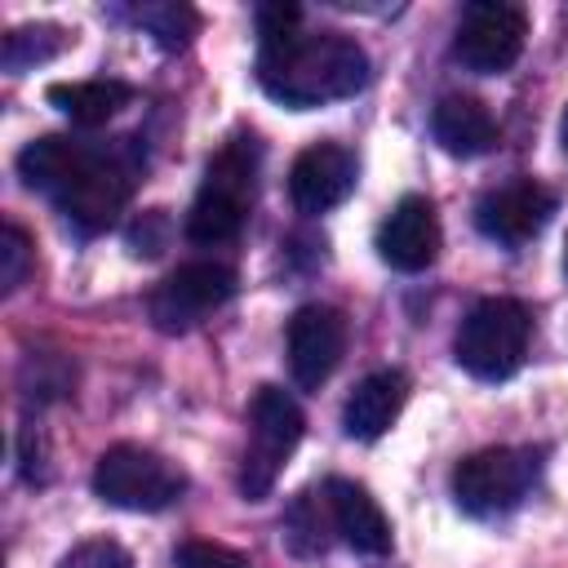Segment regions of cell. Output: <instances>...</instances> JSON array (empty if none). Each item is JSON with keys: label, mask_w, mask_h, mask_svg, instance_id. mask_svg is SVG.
<instances>
[{"label": "cell", "mask_w": 568, "mask_h": 568, "mask_svg": "<svg viewBox=\"0 0 568 568\" xmlns=\"http://www.w3.org/2000/svg\"><path fill=\"white\" fill-rule=\"evenodd\" d=\"M537 470H541L537 448H510V444L479 448L457 462L453 501L475 519H497L528 497V488L537 484Z\"/></svg>", "instance_id": "cell-6"}, {"label": "cell", "mask_w": 568, "mask_h": 568, "mask_svg": "<svg viewBox=\"0 0 568 568\" xmlns=\"http://www.w3.org/2000/svg\"><path fill=\"white\" fill-rule=\"evenodd\" d=\"M173 568H253L240 550L222 546V541H186L173 559Z\"/></svg>", "instance_id": "cell-24"}, {"label": "cell", "mask_w": 568, "mask_h": 568, "mask_svg": "<svg viewBox=\"0 0 568 568\" xmlns=\"http://www.w3.org/2000/svg\"><path fill=\"white\" fill-rule=\"evenodd\" d=\"M359 164L342 142H311L288 169V195L302 213H328L355 191Z\"/></svg>", "instance_id": "cell-13"}, {"label": "cell", "mask_w": 568, "mask_h": 568, "mask_svg": "<svg viewBox=\"0 0 568 568\" xmlns=\"http://www.w3.org/2000/svg\"><path fill=\"white\" fill-rule=\"evenodd\" d=\"M324 501L333 515V532L359 550V555H386L390 550V519L382 515L377 497L355 479H328Z\"/></svg>", "instance_id": "cell-14"}, {"label": "cell", "mask_w": 568, "mask_h": 568, "mask_svg": "<svg viewBox=\"0 0 568 568\" xmlns=\"http://www.w3.org/2000/svg\"><path fill=\"white\" fill-rule=\"evenodd\" d=\"M528 36V13L501 0H475L462 9L453 31V58L475 75H501L519 62Z\"/></svg>", "instance_id": "cell-8"}, {"label": "cell", "mask_w": 568, "mask_h": 568, "mask_svg": "<svg viewBox=\"0 0 568 568\" xmlns=\"http://www.w3.org/2000/svg\"><path fill=\"white\" fill-rule=\"evenodd\" d=\"M133 22L164 49V53H178V49H186L191 44V36H195V27H200V18H195V9H186V4H173V0H151V4H138L133 9Z\"/></svg>", "instance_id": "cell-19"}, {"label": "cell", "mask_w": 568, "mask_h": 568, "mask_svg": "<svg viewBox=\"0 0 568 568\" xmlns=\"http://www.w3.org/2000/svg\"><path fill=\"white\" fill-rule=\"evenodd\" d=\"M58 568H133V555L111 537H89V541L71 546L58 559Z\"/></svg>", "instance_id": "cell-23"}, {"label": "cell", "mask_w": 568, "mask_h": 568, "mask_svg": "<svg viewBox=\"0 0 568 568\" xmlns=\"http://www.w3.org/2000/svg\"><path fill=\"white\" fill-rule=\"evenodd\" d=\"M44 98H49V106H58L71 124L93 129V124H106L120 106H129L133 89H129L124 80H71V84H49Z\"/></svg>", "instance_id": "cell-17"}, {"label": "cell", "mask_w": 568, "mask_h": 568, "mask_svg": "<svg viewBox=\"0 0 568 568\" xmlns=\"http://www.w3.org/2000/svg\"><path fill=\"white\" fill-rule=\"evenodd\" d=\"M169 240H173V217H169V209H146V213H138V217L129 222V231H124V244H129L133 257H160V253L169 248Z\"/></svg>", "instance_id": "cell-21"}, {"label": "cell", "mask_w": 568, "mask_h": 568, "mask_svg": "<svg viewBox=\"0 0 568 568\" xmlns=\"http://www.w3.org/2000/svg\"><path fill=\"white\" fill-rule=\"evenodd\" d=\"M430 133L448 155H462V160L497 146V120L470 93H444L430 111Z\"/></svg>", "instance_id": "cell-16"}, {"label": "cell", "mask_w": 568, "mask_h": 568, "mask_svg": "<svg viewBox=\"0 0 568 568\" xmlns=\"http://www.w3.org/2000/svg\"><path fill=\"white\" fill-rule=\"evenodd\" d=\"M257 36L262 40H271V36H288V31H297L302 27V9L297 4H288V0H271V4H257Z\"/></svg>", "instance_id": "cell-25"}, {"label": "cell", "mask_w": 568, "mask_h": 568, "mask_svg": "<svg viewBox=\"0 0 568 568\" xmlns=\"http://www.w3.org/2000/svg\"><path fill=\"white\" fill-rule=\"evenodd\" d=\"M346 355V315L337 306L311 302L288 320V373L302 390H320Z\"/></svg>", "instance_id": "cell-11"}, {"label": "cell", "mask_w": 568, "mask_h": 568, "mask_svg": "<svg viewBox=\"0 0 568 568\" xmlns=\"http://www.w3.org/2000/svg\"><path fill=\"white\" fill-rule=\"evenodd\" d=\"M67 31L62 27H53V22H27V27H13L9 36H4V44H0V62H4V71H31V67H40V62H49V58H58L62 49H67Z\"/></svg>", "instance_id": "cell-18"}, {"label": "cell", "mask_w": 568, "mask_h": 568, "mask_svg": "<svg viewBox=\"0 0 568 568\" xmlns=\"http://www.w3.org/2000/svg\"><path fill=\"white\" fill-rule=\"evenodd\" d=\"M257 169H262L257 138H231L209 160L195 204L186 213V235L195 244H226L240 235V226L253 209V195H257Z\"/></svg>", "instance_id": "cell-3"}, {"label": "cell", "mask_w": 568, "mask_h": 568, "mask_svg": "<svg viewBox=\"0 0 568 568\" xmlns=\"http://www.w3.org/2000/svg\"><path fill=\"white\" fill-rule=\"evenodd\" d=\"M18 178L49 195L53 209L84 235L106 231L120 209L129 204L138 178H142V155L133 138H67V133H44L18 151Z\"/></svg>", "instance_id": "cell-1"}, {"label": "cell", "mask_w": 568, "mask_h": 568, "mask_svg": "<svg viewBox=\"0 0 568 568\" xmlns=\"http://www.w3.org/2000/svg\"><path fill=\"white\" fill-rule=\"evenodd\" d=\"M231 297H235V271L231 266H222V262H186V266H178L173 275H164L151 288L146 311H151V324L160 333H186L204 315L226 306Z\"/></svg>", "instance_id": "cell-9"}, {"label": "cell", "mask_w": 568, "mask_h": 568, "mask_svg": "<svg viewBox=\"0 0 568 568\" xmlns=\"http://www.w3.org/2000/svg\"><path fill=\"white\" fill-rule=\"evenodd\" d=\"M302 430H306V417L297 408V399L280 386H262L248 404V444H244V457H240V493L248 501H262L284 462L293 457V448L302 444Z\"/></svg>", "instance_id": "cell-5"}, {"label": "cell", "mask_w": 568, "mask_h": 568, "mask_svg": "<svg viewBox=\"0 0 568 568\" xmlns=\"http://www.w3.org/2000/svg\"><path fill=\"white\" fill-rule=\"evenodd\" d=\"M555 213V191L541 186L537 178H510L475 200V226L493 244H528Z\"/></svg>", "instance_id": "cell-10"}, {"label": "cell", "mask_w": 568, "mask_h": 568, "mask_svg": "<svg viewBox=\"0 0 568 568\" xmlns=\"http://www.w3.org/2000/svg\"><path fill=\"white\" fill-rule=\"evenodd\" d=\"M31 275V235L18 222L0 226V293L22 288V280Z\"/></svg>", "instance_id": "cell-22"}, {"label": "cell", "mask_w": 568, "mask_h": 568, "mask_svg": "<svg viewBox=\"0 0 568 568\" xmlns=\"http://www.w3.org/2000/svg\"><path fill=\"white\" fill-rule=\"evenodd\" d=\"M324 524L333 528L328 501H324V497L315 501V493H302V497L288 506V515H284V541H288L297 555H320V550L328 546Z\"/></svg>", "instance_id": "cell-20"}, {"label": "cell", "mask_w": 568, "mask_h": 568, "mask_svg": "<svg viewBox=\"0 0 568 568\" xmlns=\"http://www.w3.org/2000/svg\"><path fill=\"white\" fill-rule=\"evenodd\" d=\"M257 84L266 98L311 111L355 98L368 84V53L346 31H288L257 44Z\"/></svg>", "instance_id": "cell-2"}, {"label": "cell", "mask_w": 568, "mask_h": 568, "mask_svg": "<svg viewBox=\"0 0 568 568\" xmlns=\"http://www.w3.org/2000/svg\"><path fill=\"white\" fill-rule=\"evenodd\" d=\"M182 488L186 475L169 457L142 444H111L93 466V493L120 510H138V515L164 510L182 497Z\"/></svg>", "instance_id": "cell-7"}, {"label": "cell", "mask_w": 568, "mask_h": 568, "mask_svg": "<svg viewBox=\"0 0 568 568\" xmlns=\"http://www.w3.org/2000/svg\"><path fill=\"white\" fill-rule=\"evenodd\" d=\"M564 275H568V253H564Z\"/></svg>", "instance_id": "cell-27"}, {"label": "cell", "mask_w": 568, "mask_h": 568, "mask_svg": "<svg viewBox=\"0 0 568 568\" xmlns=\"http://www.w3.org/2000/svg\"><path fill=\"white\" fill-rule=\"evenodd\" d=\"M528 337H532V315H528L524 302L484 297V302H475L466 311V320H462V328L453 337V355L470 377L501 382L524 364Z\"/></svg>", "instance_id": "cell-4"}, {"label": "cell", "mask_w": 568, "mask_h": 568, "mask_svg": "<svg viewBox=\"0 0 568 568\" xmlns=\"http://www.w3.org/2000/svg\"><path fill=\"white\" fill-rule=\"evenodd\" d=\"M377 257L390 271L417 275L439 257V217L426 195H404L377 226Z\"/></svg>", "instance_id": "cell-12"}, {"label": "cell", "mask_w": 568, "mask_h": 568, "mask_svg": "<svg viewBox=\"0 0 568 568\" xmlns=\"http://www.w3.org/2000/svg\"><path fill=\"white\" fill-rule=\"evenodd\" d=\"M404 399H408V377H404L399 368H377V373L359 377L355 390L346 395L342 430H346L351 439L373 444V439H382V435L395 426Z\"/></svg>", "instance_id": "cell-15"}, {"label": "cell", "mask_w": 568, "mask_h": 568, "mask_svg": "<svg viewBox=\"0 0 568 568\" xmlns=\"http://www.w3.org/2000/svg\"><path fill=\"white\" fill-rule=\"evenodd\" d=\"M559 138H564V146H568V106H564V120H559Z\"/></svg>", "instance_id": "cell-26"}]
</instances>
